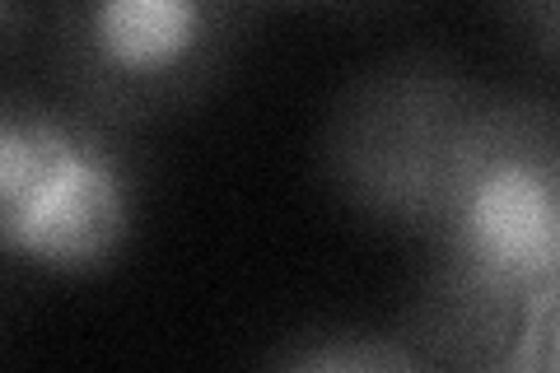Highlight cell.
I'll use <instances>...</instances> for the list:
<instances>
[{
  "mask_svg": "<svg viewBox=\"0 0 560 373\" xmlns=\"http://www.w3.org/2000/svg\"><path fill=\"white\" fill-rule=\"evenodd\" d=\"M500 20L510 24L514 43L528 57L560 66V0H541V5H504Z\"/></svg>",
  "mask_w": 560,
  "mask_h": 373,
  "instance_id": "cell-7",
  "label": "cell"
},
{
  "mask_svg": "<svg viewBox=\"0 0 560 373\" xmlns=\"http://www.w3.org/2000/svg\"><path fill=\"white\" fill-rule=\"evenodd\" d=\"M253 24L257 10L210 0H75L47 14V66L80 113L136 127L201 103Z\"/></svg>",
  "mask_w": 560,
  "mask_h": 373,
  "instance_id": "cell-3",
  "label": "cell"
},
{
  "mask_svg": "<svg viewBox=\"0 0 560 373\" xmlns=\"http://www.w3.org/2000/svg\"><path fill=\"white\" fill-rule=\"evenodd\" d=\"M261 373H430L397 336L378 331H318L276 350Z\"/></svg>",
  "mask_w": 560,
  "mask_h": 373,
  "instance_id": "cell-6",
  "label": "cell"
},
{
  "mask_svg": "<svg viewBox=\"0 0 560 373\" xmlns=\"http://www.w3.org/2000/svg\"><path fill=\"white\" fill-rule=\"evenodd\" d=\"M537 373H560V294L541 308L537 323Z\"/></svg>",
  "mask_w": 560,
  "mask_h": 373,
  "instance_id": "cell-8",
  "label": "cell"
},
{
  "mask_svg": "<svg viewBox=\"0 0 560 373\" xmlns=\"http://www.w3.org/2000/svg\"><path fill=\"white\" fill-rule=\"evenodd\" d=\"M541 308L486 266L430 243L401 304L397 341L430 373H481L533 341Z\"/></svg>",
  "mask_w": 560,
  "mask_h": 373,
  "instance_id": "cell-5",
  "label": "cell"
},
{
  "mask_svg": "<svg viewBox=\"0 0 560 373\" xmlns=\"http://www.w3.org/2000/svg\"><path fill=\"white\" fill-rule=\"evenodd\" d=\"M136 229V168L108 121L66 98H0V243L57 276L121 257Z\"/></svg>",
  "mask_w": 560,
  "mask_h": 373,
  "instance_id": "cell-2",
  "label": "cell"
},
{
  "mask_svg": "<svg viewBox=\"0 0 560 373\" xmlns=\"http://www.w3.org/2000/svg\"><path fill=\"white\" fill-rule=\"evenodd\" d=\"M481 80L444 51H388L331 94L318 168L360 220L430 243L440 229Z\"/></svg>",
  "mask_w": 560,
  "mask_h": 373,
  "instance_id": "cell-1",
  "label": "cell"
},
{
  "mask_svg": "<svg viewBox=\"0 0 560 373\" xmlns=\"http://www.w3.org/2000/svg\"><path fill=\"white\" fill-rule=\"evenodd\" d=\"M430 243L537 304L560 294V108L551 98L481 89Z\"/></svg>",
  "mask_w": 560,
  "mask_h": 373,
  "instance_id": "cell-4",
  "label": "cell"
},
{
  "mask_svg": "<svg viewBox=\"0 0 560 373\" xmlns=\"http://www.w3.org/2000/svg\"><path fill=\"white\" fill-rule=\"evenodd\" d=\"M481 373H537V336L523 350H514L510 360H500V364H490V369H481Z\"/></svg>",
  "mask_w": 560,
  "mask_h": 373,
  "instance_id": "cell-9",
  "label": "cell"
}]
</instances>
